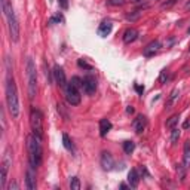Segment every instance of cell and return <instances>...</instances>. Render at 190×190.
Instances as JSON below:
<instances>
[{"mask_svg": "<svg viewBox=\"0 0 190 190\" xmlns=\"http://www.w3.org/2000/svg\"><path fill=\"white\" fill-rule=\"evenodd\" d=\"M58 3L62 9H67L68 8V0H58Z\"/></svg>", "mask_w": 190, "mask_h": 190, "instance_id": "obj_31", "label": "cell"}, {"mask_svg": "<svg viewBox=\"0 0 190 190\" xmlns=\"http://www.w3.org/2000/svg\"><path fill=\"white\" fill-rule=\"evenodd\" d=\"M30 126H31L33 134L37 138L42 140V137H43V116H42V113L37 108H31V113H30Z\"/></svg>", "mask_w": 190, "mask_h": 190, "instance_id": "obj_5", "label": "cell"}, {"mask_svg": "<svg viewBox=\"0 0 190 190\" xmlns=\"http://www.w3.org/2000/svg\"><path fill=\"white\" fill-rule=\"evenodd\" d=\"M121 189H128V186H126V184L123 183V184H121Z\"/></svg>", "mask_w": 190, "mask_h": 190, "instance_id": "obj_36", "label": "cell"}, {"mask_svg": "<svg viewBox=\"0 0 190 190\" xmlns=\"http://www.w3.org/2000/svg\"><path fill=\"white\" fill-rule=\"evenodd\" d=\"M18 189H19V187H18V184H16L15 181H12V183L8 186V190H18Z\"/></svg>", "mask_w": 190, "mask_h": 190, "instance_id": "obj_32", "label": "cell"}, {"mask_svg": "<svg viewBox=\"0 0 190 190\" xmlns=\"http://www.w3.org/2000/svg\"><path fill=\"white\" fill-rule=\"evenodd\" d=\"M131 2H140V0H131Z\"/></svg>", "mask_w": 190, "mask_h": 190, "instance_id": "obj_38", "label": "cell"}, {"mask_svg": "<svg viewBox=\"0 0 190 190\" xmlns=\"http://www.w3.org/2000/svg\"><path fill=\"white\" fill-rule=\"evenodd\" d=\"M54 76H55V80H57V83L60 85V88L65 89V86H67V79H65L64 70H62L60 65H55V67H54Z\"/></svg>", "mask_w": 190, "mask_h": 190, "instance_id": "obj_11", "label": "cell"}, {"mask_svg": "<svg viewBox=\"0 0 190 190\" xmlns=\"http://www.w3.org/2000/svg\"><path fill=\"white\" fill-rule=\"evenodd\" d=\"M27 149H28V159L30 163L37 168L42 163V146H40V138H37L34 134L27 138Z\"/></svg>", "mask_w": 190, "mask_h": 190, "instance_id": "obj_3", "label": "cell"}, {"mask_svg": "<svg viewBox=\"0 0 190 190\" xmlns=\"http://www.w3.org/2000/svg\"><path fill=\"white\" fill-rule=\"evenodd\" d=\"M122 39H123V42H125L126 45H129V43H132V42H135V40L138 39V31H137L135 28H126Z\"/></svg>", "mask_w": 190, "mask_h": 190, "instance_id": "obj_15", "label": "cell"}, {"mask_svg": "<svg viewBox=\"0 0 190 190\" xmlns=\"http://www.w3.org/2000/svg\"><path fill=\"white\" fill-rule=\"evenodd\" d=\"M177 2V0H169V2H165V3H162V9H166V8H171L174 3Z\"/></svg>", "mask_w": 190, "mask_h": 190, "instance_id": "obj_30", "label": "cell"}, {"mask_svg": "<svg viewBox=\"0 0 190 190\" xmlns=\"http://www.w3.org/2000/svg\"><path fill=\"white\" fill-rule=\"evenodd\" d=\"M101 166H103L104 171H111L114 168V159L108 152L101 153Z\"/></svg>", "mask_w": 190, "mask_h": 190, "instance_id": "obj_10", "label": "cell"}, {"mask_svg": "<svg viewBox=\"0 0 190 190\" xmlns=\"http://www.w3.org/2000/svg\"><path fill=\"white\" fill-rule=\"evenodd\" d=\"M110 129H111V122L108 121V119H101L100 121V135L106 137Z\"/></svg>", "mask_w": 190, "mask_h": 190, "instance_id": "obj_16", "label": "cell"}, {"mask_svg": "<svg viewBox=\"0 0 190 190\" xmlns=\"http://www.w3.org/2000/svg\"><path fill=\"white\" fill-rule=\"evenodd\" d=\"M70 83L71 85H74L77 89H80V88H83V80L80 79V77H77V76H74V77H71V80H70Z\"/></svg>", "mask_w": 190, "mask_h": 190, "instance_id": "obj_25", "label": "cell"}, {"mask_svg": "<svg viewBox=\"0 0 190 190\" xmlns=\"http://www.w3.org/2000/svg\"><path fill=\"white\" fill-rule=\"evenodd\" d=\"M111 30H113L111 21H103V22L100 24V27H98V34H100L101 37H107V36L111 33Z\"/></svg>", "mask_w": 190, "mask_h": 190, "instance_id": "obj_13", "label": "cell"}, {"mask_svg": "<svg viewBox=\"0 0 190 190\" xmlns=\"http://www.w3.org/2000/svg\"><path fill=\"white\" fill-rule=\"evenodd\" d=\"M184 8H186V9H187V11H190V2H187V3H186V6H184Z\"/></svg>", "mask_w": 190, "mask_h": 190, "instance_id": "obj_35", "label": "cell"}, {"mask_svg": "<svg viewBox=\"0 0 190 190\" xmlns=\"http://www.w3.org/2000/svg\"><path fill=\"white\" fill-rule=\"evenodd\" d=\"M183 166L186 169L190 168V140L184 142V149H183Z\"/></svg>", "mask_w": 190, "mask_h": 190, "instance_id": "obj_14", "label": "cell"}, {"mask_svg": "<svg viewBox=\"0 0 190 190\" xmlns=\"http://www.w3.org/2000/svg\"><path fill=\"white\" fill-rule=\"evenodd\" d=\"M166 80H168V70H162L160 76H159V82L160 83H166Z\"/></svg>", "mask_w": 190, "mask_h": 190, "instance_id": "obj_28", "label": "cell"}, {"mask_svg": "<svg viewBox=\"0 0 190 190\" xmlns=\"http://www.w3.org/2000/svg\"><path fill=\"white\" fill-rule=\"evenodd\" d=\"M61 21H62V16L58 13V15H55V16H52L49 19V24H55V22H61Z\"/></svg>", "mask_w": 190, "mask_h": 190, "instance_id": "obj_29", "label": "cell"}, {"mask_svg": "<svg viewBox=\"0 0 190 190\" xmlns=\"http://www.w3.org/2000/svg\"><path fill=\"white\" fill-rule=\"evenodd\" d=\"M126 3V0H107V5L110 6H123Z\"/></svg>", "mask_w": 190, "mask_h": 190, "instance_id": "obj_26", "label": "cell"}, {"mask_svg": "<svg viewBox=\"0 0 190 190\" xmlns=\"http://www.w3.org/2000/svg\"><path fill=\"white\" fill-rule=\"evenodd\" d=\"M141 15H142V11H140V9H138V11H134V12L128 13V15H126V19L132 22V21H137V19H140V18H141Z\"/></svg>", "mask_w": 190, "mask_h": 190, "instance_id": "obj_21", "label": "cell"}, {"mask_svg": "<svg viewBox=\"0 0 190 190\" xmlns=\"http://www.w3.org/2000/svg\"><path fill=\"white\" fill-rule=\"evenodd\" d=\"M134 111H135V108H134L132 106H128V107H126V113H128V114H132Z\"/></svg>", "mask_w": 190, "mask_h": 190, "instance_id": "obj_34", "label": "cell"}, {"mask_svg": "<svg viewBox=\"0 0 190 190\" xmlns=\"http://www.w3.org/2000/svg\"><path fill=\"white\" fill-rule=\"evenodd\" d=\"M82 89L85 91V94L92 95L95 91H97V80H95V77L94 76H86L83 79V88Z\"/></svg>", "mask_w": 190, "mask_h": 190, "instance_id": "obj_8", "label": "cell"}, {"mask_svg": "<svg viewBox=\"0 0 190 190\" xmlns=\"http://www.w3.org/2000/svg\"><path fill=\"white\" fill-rule=\"evenodd\" d=\"M134 150H135V142L134 141H125L123 142V152L126 155H131Z\"/></svg>", "mask_w": 190, "mask_h": 190, "instance_id": "obj_20", "label": "cell"}, {"mask_svg": "<svg viewBox=\"0 0 190 190\" xmlns=\"http://www.w3.org/2000/svg\"><path fill=\"white\" fill-rule=\"evenodd\" d=\"M178 95H180V89L178 88H174L172 92L169 94V100H168V104H174V101L178 98Z\"/></svg>", "mask_w": 190, "mask_h": 190, "instance_id": "obj_24", "label": "cell"}, {"mask_svg": "<svg viewBox=\"0 0 190 190\" xmlns=\"http://www.w3.org/2000/svg\"><path fill=\"white\" fill-rule=\"evenodd\" d=\"M146 125H147V119H146V116H142V114H138L134 119V122H132V126H134L137 134H141L142 131H144Z\"/></svg>", "mask_w": 190, "mask_h": 190, "instance_id": "obj_12", "label": "cell"}, {"mask_svg": "<svg viewBox=\"0 0 190 190\" xmlns=\"http://www.w3.org/2000/svg\"><path fill=\"white\" fill-rule=\"evenodd\" d=\"M135 89H137V92H138V94H142V92H144V86H140V85H135Z\"/></svg>", "mask_w": 190, "mask_h": 190, "instance_id": "obj_33", "label": "cell"}, {"mask_svg": "<svg viewBox=\"0 0 190 190\" xmlns=\"http://www.w3.org/2000/svg\"><path fill=\"white\" fill-rule=\"evenodd\" d=\"M64 92H65V100L70 106H79L80 104V92L74 85L67 83Z\"/></svg>", "mask_w": 190, "mask_h": 190, "instance_id": "obj_6", "label": "cell"}, {"mask_svg": "<svg viewBox=\"0 0 190 190\" xmlns=\"http://www.w3.org/2000/svg\"><path fill=\"white\" fill-rule=\"evenodd\" d=\"M6 104L11 116L16 119L19 116V100H18V92H16V85L12 76V68L9 58H6Z\"/></svg>", "mask_w": 190, "mask_h": 190, "instance_id": "obj_1", "label": "cell"}, {"mask_svg": "<svg viewBox=\"0 0 190 190\" xmlns=\"http://www.w3.org/2000/svg\"><path fill=\"white\" fill-rule=\"evenodd\" d=\"M160 42L159 40H153V42H150L146 48H144V51H142V54H144V57H147V58H150V57H155V54H157L159 52V49H160Z\"/></svg>", "mask_w": 190, "mask_h": 190, "instance_id": "obj_9", "label": "cell"}, {"mask_svg": "<svg viewBox=\"0 0 190 190\" xmlns=\"http://www.w3.org/2000/svg\"><path fill=\"white\" fill-rule=\"evenodd\" d=\"M128 181H129V186H131V187H137V186H138L140 175H138V171H137V169H131V171L128 172Z\"/></svg>", "mask_w": 190, "mask_h": 190, "instance_id": "obj_17", "label": "cell"}, {"mask_svg": "<svg viewBox=\"0 0 190 190\" xmlns=\"http://www.w3.org/2000/svg\"><path fill=\"white\" fill-rule=\"evenodd\" d=\"M62 144L68 152H74V146H73V142H71V140L67 134H62Z\"/></svg>", "mask_w": 190, "mask_h": 190, "instance_id": "obj_18", "label": "cell"}, {"mask_svg": "<svg viewBox=\"0 0 190 190\" xmlns=\"http://www.w3.org/2000/svg\"><path fill=\"white\" fill-rule=\"evenodd\" d=\"M180 138V129L178 128H172V132H171V144H177V141Z\"/></svg>", "mask_w": 190, "mask_h": 190, "instance_id": "obj_23", "label": "cell"}, {"mask_svg": "<svg viewBox=\"0 0 190 190\" xmlns=\"http://www.w3.org/2000/svg\"><path fill=\"white\" fill-rule=\"evenodd\" d=\"M77 65H79L80 68H85V70H92V65L88 64L85 60H77Z\"/></svg>", "mask_w": 190, "mask_h": 190, "instance_id": "obj_27", "label": "cell"}, {"mask_svg": "<svg viewBox=\"0 0 190 190\" xmlns=\"http://www.w3.org/2000/svg\"><path fill=\"white\" fill-rule=\"evenodd\" d=\"M70 189L71 190H80V181L77 177H71L70 180Z\"/></svg>", "mask_w": 190, "mask_h": 190, "instance_id": "obj_22", "label": "cell"}, {"mask_svg": "<svg viewBox=\"0 0 190 190\" xmlns=\"http://www.w3.org/2000/svg\"><path fill=\"white\" fill-rule=\"evenodd\" d=\"M27 82H28V97L33 100L37 94V71H36V64L33 58L27 60Z\"/></svg>", "mask_w": 190, "mask_h": 190, "instance_id": "obj_4", "label": "cell"}, {"mask_svg": "<svg viewBox=\"0 0 190 190\" xmlns=\"http://www.w3.org/2000/svg\"><path fill=\"white\" fill-rule=\"evenodd\" d=\"M2 11H3V15H5L6 21H8V28H9L11 40L12 42H18L19 40V24H18L16 15L13 12V8H12L9 0H2Z\"/></svg>", "mask_w": 190, "mask_h": 190, "instance_id": "obj_2", "label": "cell"}, {"mask_svg": "<svg viewBox=\"0 0 190 190\" xmlns=\"http://www.w3.org/2000/svg\"><path fill=\"white\" fill-rule=\"evenodd\" d=\"M178 121H180V116H178V114L171 116V117L168 119V121H166V128H169V129L175 128V125L178 123Z\"/></svg>", "mask_w": 190, "mask_h": 190, "instance_id": "obj_19", "label": "cell"}, {"mask_svg": "<svg viewBox=\"0 0 190 190\" xmlns=\"http://www.w3.org/2000/svg\"><path fill=\"white\" fill-rule=\"evenodd\" d=\"M34 169L36 168L30 163L28 168H27V172H26V186H27L28 190H34L36 186H37V183H36V171Z\"/></svg>", "mask_w": 190, "mask_h": 190, "instance_id": "obj_7", "label": "cell"}, {"mask_svg": "<svg viewBox=\"0 0 190 190\" xmlns=\"http://www.w3.org/2000/svg\"><path fill=\"white\" fill-rule=\"evenodd\" d=\"M187 34H190V27H189V28H187Z\"/></svg>", "mask_w": 190, "mask_h": 190, "instance_id": "obj_37", "label": "cell"}]
</instances>
